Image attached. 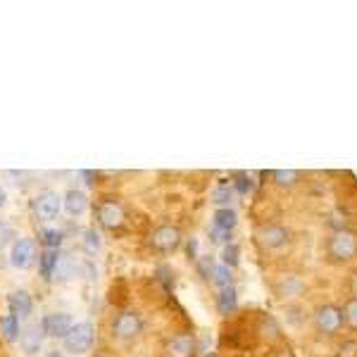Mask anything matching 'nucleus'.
I'll return each instance as SVG.
<instances>
[{"mask_svg": "<svg viewBox=\"0 0 357 357\" xmlns=\"http://www.w3.org/2000/svg\"><path fill=\"white\" fill-rule=\"evenodd\" d=\"M257 241L267 250H281L284 245L291 243V231L281 224H269V227H262L257 231Z\"/></svg>", "mask_w": 357, "mask_h": 357, "instance_id": "6e6552de", "label": "nucleus"}, {"mask_svg": "<svg viewBox=\"0 0 357 357\" xmlns=\"http://www.w3.org/2000/svg\"><path fill=\"white\" fill-rule=\"evenodd\" d=\"M212 281H215L220 289H229L231 286V272H229V267H215V272H212Z\"/></svg>", "mask_w": 357, "mask_h": 357, "instance_id": "bb28decb", "label": "nucleus"}, {"mask_svg": "<svg viewBox=\"0 0 357 357\" xmlns=\"http://www.w3.org/2000/svg\"><path fill=\"white\" fill-rule=\"evenodd\" d=\"M8 305H10V314H15L17 319H26V317L33 312V298H31V293L24 289H17L10 293Z\"/></svg>", "mask_w": 357, "mask_h": 357, "instance_id": "9b49d317", "label": "nucleus"}, {"mask_svg": "<svg viewBox=\"0 0 357 357\" xmlns=\"http://www.w3.org/2000/svg\"><path fill=\"white\" fill-rule=\"evenodd\" d=\"M151 245L158 252H174L181 245V231L176 227H169V224L158 227L151 236Z\"/></svg>", "mask_w": 357, "mask_h": 357, "instance_id": "1a4fd4ad", "label": "nucleus"}, {"mask_svg": "<svg viewBox=\"0 0 357 357\" xmlns=\"http://www.w3.org/2000/svg\"><path fill=\"white\" fill-rule=\"evenodd\" d=\"M62 210L67 212L69 217H82L86 210H89V195L79 188H69V191L62 195Z\"/></svg>", "mask_w": 357, "mask_h": 357, "instance_id": "f8f14e48", "label": "nucleus"}, {"mask_svg": "<svg viewBox=\"0 0 357 357\" xmlns=\"http://www.w3.org/2000/svg\"><path fill=\"white\" fill-rule=\"evenodd\" d=\"M236 227V212L229 210V207H222V210L215 212V229H222V231L231 234V229Z\"/></svg>", "mask_w": 357, "mask_h": 357, "instance_id": "6ab92c4d", "label": "nucleus"}, {"mask_svg": "<svg viewBox=\"0 0 357 357\" xmlns=\"http://www.w3.org/2000/svg\"><path fill=\"white\" fill-rule=\"evenodd\" d=\"M31 210L36 215V220L41 222H53L62 212V195L55 191H43L31 200Z\"/></svg>", "mask_w": 357, "mask_h": 357, "instance_id": "20e7f679", "label": "nucleus"}, {"mask_svg": "<svg viewBox=\"0 0 357 357\" xmlns=\"http://www.w3.org/2000/svg\"><path fill=\"white\" fill-rule=\"evenodd\" d=\"M343 321L350 331H357V298H348L343 305Z\"/></svg>", "mask_w": 357, "mask_h": 357, "instance_id": "5701e85b", "label": "nucleus"}, {"mask_svg": "<svg viewBox=\"0 0 357 357\" xmlns=\"http://www.w3.org/2000/svg\"><path fill=\"white\" fill-rule=\"evenodd\" d=\"M33 262H36V245H33L31 238H15V243L10 245V264H13L15 269H22V272H26V269L33 267Z\"/></svg>", "mask_w": 357, "mask_h": 357, "instance_id": "39448f33", "label": "nucleus"}, {"mask_svg": "<svg viewBox=\"0 0 357 357\" xmlns=\"http://www.w3.org/2000/svg\"><path fill=\"white\" fill-rule=\"evenodd\" d=\"M15 229H13V224L10 222H5V220H0V252L5 250L8 245H13L15 243Z\"/></svg>", "mask_w": 357, "mask_h": 357, "instance_id": "b1692460", "label": "nucleus"}, {"mask_svg": "<svg viewBox=\"0 0 357 357\" xmlns=\"http://www.w3.org/2000/svg\"><path fill=\"white\" fill-rule=\"evenodd\" d=\"M141 331H143V319H141V314H138V312L126 310V312H119L117 317H114L112 333L117 338H122V341H131V338H136Z\"/></svg>", "mask_w": 357, "mask_h": 357, "instance_id": "423d86ee", "label": "nucleus"}, {"mask_svg": "<svg viewBox=\"0 0 357 357\" xmlns=\"http://www.w3.org/2000/svg\"><path fill=\"white\" fill-rule=\"evenodd\" d=\"M276 291H279L281 298H298V296H303L305 284H303L301 276H284Z\"/></svg>", "mask_w": 357, "mask_h": 357, "instance_id": "f3484780", "label": "nucleus"}, {"mask_svg": "<svg viewBox=\"0 0 357 357\" xmlns=\"http://www.w3.org/2000/svg\"><path fill=\"white\" fill-rule=\"evenodd\" d=\"M350 291H353V298H357V272L350 276Z\"/></svg>", "mask_w": 357, "mask_h": 357, "instance_id": "473e14b6", "label": "nucleus"}, {"mask_svg": "<svg viewBox=\"0 0 357 357\" xmlns=\"http://www.w3.org/2000/svg\"><path fill=\"white\" fill-rule=\"evenodd\" d=\"M167 353L172 357H191L195 353V341L191 333H178L167 345Z\"/></svg>", "mask_w": 357, "mask_h": 357, "instance_id": "4468645a", "label": "nucleus"}, {"mask_svg": "<svg viewBox=\"0 0 357 357\" xmlns=\"http://www.w3.org/2000/svg\"><path fill=\"white\" fill-rule=\"evenodd\" d=\"M62 238H65V231L60 229H43L41 231V243L45 250H60Z\"/></svg>", "mask_w": 357, "mask_h": 357, "instance_id": "aec40b11", "label": "nucleus"}, {"mask_svg": "<svg viewBox=\"0 0 357 357\" xmlns=\"http://www.w3.org/2000/svg\"><path fill=\"white\" fill-rule=\"evenodd\" d=\"M234 307H236V291L231 289V286H229V289H222V293H220V312L229 314Z\"/></svg>", "mask_w": 357, "mask_h": 357, "instance_id": "393cba45", "label": "nucleus"}, {"mask_svg": "<svg viewBox=\"0 0 357 357\" xmlns=\"http://www.w3.org/2000/svg\"><path fill=\"white\" fill-rule=\"evenodd\" d=\"M336 357H357V341H343L338 345Z\"/></svg>", "mask_w": 357, "mask_h": 357, "instance_id": "c85d7f7f", "label": "nucleus"}, {"mask_svg": "<svg viewBox=\"0 0 357 357\" xmlns=\"http://www.w3.org/2000/svg\"><path fill=\"white\" fill-rule=\"evenodd\" d=\"M82 245H84V250L89 252V255H98V252H100V248H102V238H100V234H98L96 229H86V231H84V241H82Z\"/></svg>", "mask_w": 357, "mask_h": 357, "instance_id": "412c9836", "label": "nucleus"}, {"mask_svg": "<svg viewBox=\"0 0 357 357\" xmlns=\"http://www.w3.org/2000/svg\"><path fill=\"white\" fill-rule=\"evenodd\" d=\"M60 250H43L38 255V272L45 281H50L55 276V269H57V262H60Z\"/></svg>", "mask_w": 357, "mask_h": 357, "instance_id": "2eb2a0df", "label": "nucleus"}, {"mask_svg": "<svg viewBox=\"0 0 357 357\" xmlns=\"http://www.w3.org/2000/svg\"><path fill=\"white\" fill-rule=\"evenodd\" d=\"M20 345H22V350H24V355H36L43 345V329L41 326L33 324V326H29L26 331H22Z\"/></svg>", "mask_w": 357, "mask_h": 357, "instance_id": "ddd939ff", "label": "nucleus"}, {"mask_svg": "<svg viewBox=\"0 0 357 357\" xmlns=\"http://www.w3.org/2000/svg\"><path fill=\"white\" fill-rule=\"evenodd\" d=\"M82 176L86 178V183H89V186H93V178H96V174H93V172H82Z\"/></svg>", "mask_w": 357, "mask_h": 357, "instance_id": "72a5a7b5", "label": "nucleus"}, {"mask_svg": "<svg viewBox=\"0 0 357 357\" xmlns=\"http://www.w3.org/2000/svg\"><path fill=\"white\" fill-rule=\"evenodd\" d=\"M329 227L331 231H341V229H350L348 227V212H343L341 207L338 210H333L329 215Z\"/></svg>", "mask_w": 357, "mask_h": 357, "instance_id": "a878e982", "label": "nucleus"}, {"mask_svg": "<svg viewBox=\"0 0 357 357\" xmlns=\"http://www.w3.org/2000/svg\"><path fill=\"white\" fill-rule=\"evenodd\" d=\"M0 333H3V338L8 343H17L22 336V326H20V319H17L15 314H5L3 319H0Z\"/></svg>", "mask_w": 357, "mask_h": 357, "instance_id": "dca6fc26", "label": "nucleus"}, {"mask_svg": "<svg viewBox=\"0 0 357 357\" xmlns=\"http://www.w3.org/2000/svg\"><path fill=\"white\" fill-rule=\"evenodd\" d=\"M5 200H8V195H5V191H3V186H0V207L5 205Z\"/></svg>", "mask_w": 357, "mask_h": 357, "instance_id": "f704fd0d", "label": "nucleus"}, {"mask_svg": "<svg viewBox=\"0 0 357 357\" xmlns=\"http://www.w3.org/2000/svg\"><path fill=\"white\" fill-rule=\"evenodd\" d=\"M326 257L333 264H348L357 260V231L353 229H341V231H331L326 238Z\"/></svg>", "mask_w": 357, "mask_h": 357, "instance_id": "f257e3e1", "label": "nucleus"}, {"mask_svg": "<svg viewBox=\"0 0 357 357\" xmlns=\"http://www.w3.org/2000/svg\"><path fill=\"white\" fill-rule=\"evenodd\" d=\"M50 357H60V355H57V353H55V355H50Z\"/></svg>", "mask_w": 357, "mask_h": 357, "instance_id": "c9c22d12", "label": "nucleus"}, {"mask_svg": "<svg viewBox=\"0 0 357 357\" xmlns=\"http://www.w3.org/2000/svg\"><path fill=\"white\" fill-rule=\"evenodd\" d=\"M231 195H234L231 188H229V186H220V188L215 191V195H212V198H215V203H217V205H227L229 200H231Z\"/></svg>", "mask_w": 357, "mask_h": 357, "instance_id": "c756f323", "label": "nucleus"}, {"mask_svg": "<svg viewBox=\"0 0 357 357\" xmlns=\"http://www.w3.org/2000/svg\"><path fill=\"white\" fill-rule=\"evenodd\" d=\"M96 220L102 229L114 231V229H119L124 224L126 212H124V207L119 203H114V200H105V203H100L96 207Z\"/></svg>", "mask_w": 357, "mask_h": 357, "instance_id": "0eeeda50", "label": "nucleus"}, {"mask_svg": "<svg viewBox=\"0 0 357 357\" xmlns=\"http://www.w3.org/2000/svg\"><path fill=\"white\" fill-rule=\"evenodd\" d=\"M72 326H74V321L67 312H50V314H45L41 321L43 336H50V338H65Z\"/></svg>", "mask_w": 357, "mask_h": 357, "instance_id": "9d476101", "label": "nucleus"}, {"mask_svg": "<svg viewBox=\"0 0 357 357\" xmlns=\"http://www.w3.org/2000/svg\"><path fill=\"white\" fill-rule=\"evenodd\" d=\"M200 272H203L205 279H210V274L215 272V267H212V260H210V257H203V260H200Z\"/></svg>", "mask_w": 357, "mask_h": 357, "instance_id": "7c9ffc66", "label": "nucleus"}, {"mask_svg": "<svg viewBox=\"0 0 357 357\" xmlns=\"http://www.w3.org/2000/svg\"><path fill=\"white\" fill-rule=\"evenodd\" d=\"M274 181H276V186H281V188H291V186H296V183L301 181V172H296V169H276L274 172Z\"/></svg>", "mask_w": 357, "mask_h": 357, "instance_id": "4be33fe9", "label": "nucleus"}, {"mask_svg": "<svg viewBox=\"0 0 357 357\" xmlns=\"http://www.w3.org/2000/svg\"><path fill=\"white\" fill-rule=\"evenodd\" d=\"M312 324L314 329L326 338H333L343 331L345 321H343V310L333 303H324V305H317L314 312H312Z\"/></svg>", "mask_w": 357, "mask_h": 357, "instance_id": "f03ea898", "label": "nucleus"}, {"mask_svg": "<svg viewBox=\"0 0 357 357\" xmlns=\"http://www.w3.org/2000/svg\"><path fill=\"white\" fill-rule=\"evenodd\" d=\"M222 257H224V267H236L238 264V248H236L234 243H229L227 248H224V252H222Z\"/></svg>", "mask_w": 357, "mask_h": 357, "instance_id": "cd10ccee", "label": "nucleus"}, {"mask_svg": "<svg viewBox=\"0 0 357 357\" xmlns=\"http://www.w3.org/2000/svg\"><path fill=\"white\" fill-rule=\"evenodd\" d=\"M212 241H215V243H224V241H227L229 238V234L227 231H222V229H215V227H212Z\"/></svg>", "mask_w": 357, "mask_h": 357, "instance_id": "2f4dec72", "label": "nucleus"}, {"mask_svg": "<svg viewBox=\"0 0 357 357\" xmlns=\"http://www.w3.org/2000/svg\"><path fill=\"white\" fill-rule=\"evenodd\" d=\"M93 343H96V329L91 321H79V324H74L67 336L62 338V345H65V350L69 355L89 353V350L93 348Z\"/></svg>", "mask_w": 357, "mask_h": 357, "instance_id": "7ed1b4c3", "label": "nucleus"}, {"mask_svg": "<svg viewBox=\"0 0 357 357\" xmlns=\"http://www.w3.org/2000/svg\"><path fill=\"white\" fill-rule=\"evenodd\" d=\"M77 272H79L77 262H74L69 255H62V257H60V262H57V269H55V276H53V279H55V281H69L72 276H77Z\"/></svg>", "mask_w": 357, "mask_h": 357, "instance_id": "a211bd4d", "label": "nucleus"}]
</instances>
